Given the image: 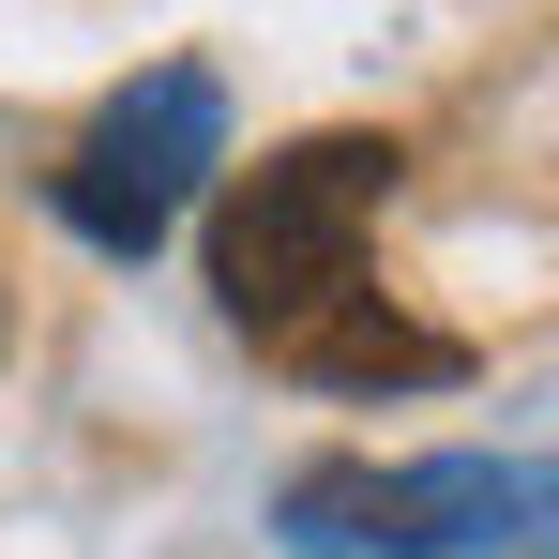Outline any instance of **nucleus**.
<instances>
[{"mask_svg":"<svg viewBox=\"0 0 559 559\" xmlns=\"http://www.w3.org/2000/svg\"><path fill=\"white\" fill-rule=\"evenodd\" d=\"M393 136H302V152H273V167H242V182L212 197V302H227V333H258V348H287L333 287H364V227L378 197H393Z\"/></svg>","mask_w":559,"mask_h":559,"instance_id":"obj_1","label":"nucleus"},{"mask_svg":"<svg viewBox=\"0 0 559 559\" xmlns=\"http://www.w3.org/2000/svg\"><path fill=\"white\" fill-rule=\"evenodd\" d=\"M212 167H227V92H212V61H152V76L106 92V121L61 152V227H76L92 258H152V242L197 212Z\"/></svg>","mask_w":559,"mask_h":559,"instance_id":"obj_2","label":"nucleus"},{"mask_svg":"<svg viewBox=\"0 0 559 559\" xmlns=\"http://www.w3.org/2000/svg\"><path fill=\"white\" fill-rule=\"evenodd\" d=\"M559 484L545 454H424V468H378V559H545Z\"/></svg>","mask_w":559,"mask_h":559,"instance_id":"obj_3","label":"nucleus"},{"mask_svg":"<svg viewBox=\"0 0 559 559\" xmlns=\"http://www.w3.org/2000/svg\"><path fill=\"white\" fill-rule=\"evenodd\" d=\"M273 364L318 378V393H439V378H468V348H454V333H424L408 302H378V287H333Z\"/></svg>","mask_w":559,"mask_h":559,"instance_id":"obj_4","label":"nucleus"},{"mask_svg":"<svg viewBox=\"0 0 559 559\" xmlns=\"http://www.w3.org/2000/svg\"><path fill=\"white\" fill-rule=\"evenodd\" d=\"M364 530H378V468L318 454L302 484H287V545H302V559H364Z\"/></svg>","mask_w":559,"mask_h":559,"instance_id":"obj_5","label":"nucleus"}]
</instances>
